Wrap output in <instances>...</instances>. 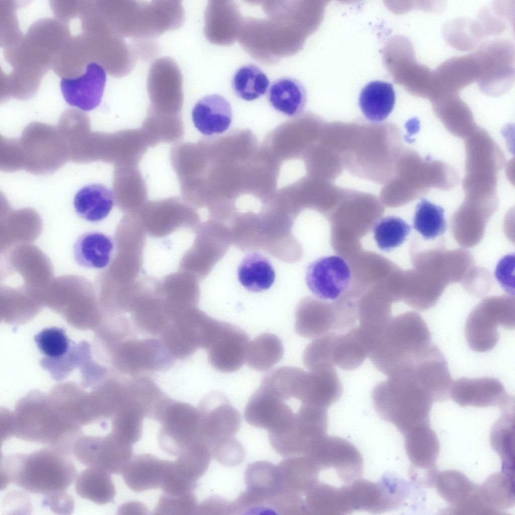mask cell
Segmentation results:
<instances>
[{"instance_id":"1","label":"cell","mask_w":515,"mask_h":515,"mask_svg":"<svg viewBox=\"0 0 515 515\" xmlns=\"http://www.w3.org/2000/svg\"><path fill=\"white\" fill-rule=\"evenodd\" d=\"M1 475L2 488L12 484L44 497L66 491L77 476L70 455L47 446L29 454L4 456Z\"/></svg>"},{"instance_id":"2","label":"cell","mask_w":515,"mask_h":515,"mask_svg":"<svg viewBox=\"0 0 515 515\" xmlns=\"http://www.w3.org/2000/svg\"><path fill=\"white\" fill-rule=\"evenodd\" d=\"M372 391L374 408L381 418L393 424L403 435L418 425L430 423V392L417 378L413 365L388 377Z\"/></svg>"},{"instance_id":"3","label":"cell","mask_w":515,"mask_h":515,"mask_svg":"<svg viewBox=\"0 0 515 515\" xmlns=\"http://www.w3.org/2000/svg\"><path fill=\"white\" fill-rule=\"evenodd\" d=\"M432 345L430 331L421 316L406 312L387 322L370 344L368 357L389 377L415 364Z\"/></svg>"},{"instance_id":"4","label":"cell","mask_w":515,"mask_h":515,"mask_svg":"<svg viewBox=\"0 0 515 515\" xmlns=\"http://www.w3.org/2000/svg\"><path fill=\"white\" fill-rule=\"evenodd\" d=\"M1 422L2 442L15 437L70 456L75 441L82 435L80 425L45 407H22Z\"/></svg>"},{"instance_id":"5","label":"cell","mask_w":515,"mask_h":515,"mask_svg":"<svg viewBox=\"0 0 515 515\" xmlns=\"http://www.w3.org/2000/svg\"><path fill=\"white\" fill-rule=\"evenodd\" d=\"M107 18L121 37L152 38L179 27L184 12L179 1L111 2Z\"/></svg>"},{"instance_id":"6","label":"cell","mask_w":515,"mask_h":515,"mask_svg":"<svg viewBox=\"0 0 515 515\" xmlns=\"http://www.w3.org/2000/svg\"><path fill=\"white\" fill-rule=\"evenodd\" d=\"M514 303L505 299H491L478 305L469 315L465 336L469 347L477 352L492 349L499 338L497 327L514 328Z\"/></svg>"},{"instance_id":"7","label":"cell","mask_w":515,"mask_h":515,"mask_svg":"<svg viewBox=\"0 0 515 515\" xmlns=\"http://www.w3.org/2000/svg\"><path fill=\"white\" fill-rule=\"evenodd\" d=\"M199 419L198 409L191 404L164 398L153 419L161 425L158 435L160 448L177 457L199 438Z\"/></svg>"},{"instance_id":"8","label":"cell","mask_w":515,"mask_h":515,"mask_svg":"<svg viewBox=\"0 0 515 515\" xmlns=\"http://www.w3.org/2000/svg\"><path fill=\"white\" fill-rule=\"evenodd\" d=\"M327 426L326 409L300 403L290 428L269 439L273 448L283 457L307 455L326 435Z\"/></svg>"},{"instance_id":"9","label":"cell","mask_w":515,"mask_h":515,"mask_svg":"<svg viewBox=\"0 0 515 515\" xmlns=\"http://www.w3.org/2000/svg\"><path fill=\"white\" fill-rule=\"evenodd\" d=\"M245 491L231 503L234 512L274 511L282 493L277 466L265 461L248 464L245 474Z\"/></svg>"},{"instance_id":"10","label":"cell","mask_w":515,"mask_h":515,"mask_svg":"<svg viewBox=\"0 0 515 515\" xmlns=\"http://www.w3.org/2000/svg\"><path fill=\"white\" fill-rule=\"evenodd\" d=\"M198 437L210 452L234 438L241 417L223 394L214 392L201 402L199 408Z\"/></svg>"},{"instance_id":"11","label":"cell","mask_w":515,"mask_h":515,"mask_svg":"<svg viewBox=\"0 0 515 515\" xmlns=\"http://www.w3.org/2000/svg\"><path fill=\"white\" fill-rule=\"evenodd\" d=\"M72 454L87 467L122 474L133 456V450L132 445L122 441L111 432L105 436H80L73 445Z\"/></svg>"},{"instance_id":"12","label":"cell","mask_w":515,"mask_h":515,"mask_svg":"<svg viewBox=\"0 0 515 515\" xmlns=\"http://www.w3.org/2000/svg\"><path fill=\"white\" fill-rule=\"evenodd\" d=\"M351 272L346 261L336 255L323 256L308 266L305 281L311 293L322 300H335L348 288Z\"/></svg>"},{"instance_id":"13","label":"cell","mask_w":515,"mask_h":515,"mask_svg":"<svg viewBox=\"0 0 515 515\" xmlns=\"http://www.w3.org/2000/svg\"><path fill=\"white\" fill-rule=\"evenodd\" d=\"M450 397L461 406H498L504 409L514 406V397L507 394L498 379L492 377L461 378L453 382Z\"/></svg>"},{"instance_id":"14","label":"cell","mask_w":515,"mask_h":515,"mask_svg":"<svg viewBox=\"0 0 515 515\" xmlns=\"http://www.w3.org/2000/svg\"><path fill=\"white\" fill-rule=\"evenodd\" d=\"M294 413L286 400L261 386L248 401L244 415L251 425L273 434L282 431L292 419Z\"/></svg>"},{"instance_id":"15","label":"cell","mask_w":515,"mask_h":515,"mask_svg":"<svg viewBox=\"0 0 515 515\" xmlns=\"http://www.w3.org/2000/svg\"><path fill=\"white\" fill-rule=\"evenodd\" d=\"M342 386L334 367L306 372L300 369L295 399L300 403L327 409L341 397Z\"/></svg>"},{"instance_id":"16","label":"cell","mask_w":515,"mask_h":515,"mask_svg":"<svg viewBox=\"0 0 515 515\" xmlns=\"http://www.w3.org/2000/svg\"><path fill=\"white\" fill-rule=\"evenodd\" d=\"M145 233L139 220L135 218H126L119 225L116 245L121 285L131 283L138 276L142 264Z\"/></svg>"},{"instance_id":"17","label":"cell","mask_w":515,"mask_h":515,"mask_svg":"<svg viewBox=\"0 0 515 515\" xmlns=\"http://www.w3.org/2000/svg\"><path fill=\"white\" fill-rule=\"evenodd\" d=\"M106 82V73L100 64H87L85 72L79 76L63 77L60 90L65 102L83 111H90L101 103Z\"/></svg>"},{"instance_id":"18","label":"cell","mask_w":515,"mask_h":515,"mask_svg":"<svg viewBox=\"0 0 515 515\" xmlns=\"http://www.w3.org/2000/svg\"><path fill=\"white\" fill-rule=\"evenodd\" d=\"M250 341L242 329L221 322L218 332L208 349V360L215 369L224 373L238 370L246 362Z\"/></svg>"},{"instance_id":"19","label":"cell","mask_w":515,"mask_h":515,"mask_svg":"<svg viewBox=\"0 0 515 515\" xmlns=\"http://www.w3.org/2000/svg\"><path fill=\"white\" fill-rule=\"evenodd\" d=\"M170 354L158 340H129L120 347L118 362L125 374H133L144 370H156L170 363Z\"/></svg>"},{"instance_id":"20","label":"cell","mask_w":515,"mask_h":515,"mask_svg":"<svg viewBox=\"0 0 515 515\" xmlns=\"http://www.w3.org/2000/svg\"><path fill=\"white\" fill-rule=\"evenodd\" d=\"M295 327L299 335L314 339L347 331L338 307L331 308L319 303L302 304L296 312Z\"/></svg>"},{"instance_id":"21","label":"cell","mask_w":515,"mask_h":515,"mask_svg":"<svg viewBox=\"0 0 515 515\" xmlns=\"http://www.w3.org/2000/svg\"><path fill=\"white\" fill-rule=\"evenodd\" d=\"M224 1H210L205 14V34L211 42L228 45L235 40L242 23L235 5Z\"/></svg>"},{"instance_id":"22","label":"cell","mask_w":515,"mask_h":515,"mask_svg":"<svg viewBox=\"0 0 515 515\" xmlns=\"http://www.w3.org/2000/svg\"><path fill=\"white\" fill-rule=\"evenodd\" d=\"M232 109L224 97L217 94L201 99L192 112L196 128L202 134L211 136L226 131L231 123Z\"/></svg>"},{"instance_id":"23","label":"cell","mask_w":515,"mask_h":515,"mask_svg":"<svg viewBox=\"0 0 515 515\" xmlns=\"http://www.w3.org/2000/svg\"><path fill=\"white\" fill-rule=\"evenodd\" d=\"M115 245V240L110 235L97 231H87L74 243V259L81 267L102 269L112 262Z\"/></svg>"},{"instance_id":"24","label":"cell","mask_w":515,"mask_h":515,"mask_svg":"<svg viewBox=\"0 0 515 515\" xmlns=\"http://www.w3.org/2000/svg\"><path fill=\"white\" fill-rule=\"evenodd\" d=\"M147 91L154 101H180L183 98L182 76L172 59H158L151 65L148 76Z\"/></svg>"},{"instance_id":"25","label":"cell","mask_w":515,"mask_h":515,"mask_svg":"<svg viewBox=\"0 0 515 515\" xmlns=\"http://www.w3.org/2000/svg\"><path fill=\"white\" fill-rule=\"evenodd\" d=\"M168 462L148 453L133 456L122 474L124 481L137 492L160 488Z\"/></svg>"},{"instance_id":"26","label":"cell","mask_w":515,"mask_h":515,"mask_svg":"<svg viewBox=\"0 0 515 515\" xmlns=\"http://www.w3.org/2000/svg\"><path fill=\"white\" fill-rule=\"evenodd\" d=\"M330 357L331 363L347 371L360 367L369 355V349L360 327L342 333H331Z\"/></svg>"},{"instance_id":"27","label":"cell","mask_w":515,"mask_h":515,"mask_svg":"<svg viewBox=\"0 0 515 515\" xmlns=\"http://www.w3.org/2000/svg\"><path fill=\"white\" fill-rule=\"evenodd\" d=\"M161 283L165 307L170 319L187 309L195 307L198 293L194 275L181 271L166 276Z\"/></svg>"},{"instance_id":"28","label":"cell","mask_w":515,"mask_h":515,"mask_svg":"<svg viewBox=\"0 0 515 515\" xmlns=\"http://www.w3.org/2000/svg\"><path fill=\"white\" fill-rule=\"evenodd\" d=\"M114 205L112 191L101 184L87 185L75 195L73 206L76 214L91 222H99L110 213Z\"/></svg>"},{"instance_id":"29","label":"cell","mask_w":515,"mask_h":515,"mask_svg":"<svg viewBox=\"0 0 515 515\" xmlns=\"http://www.w3.org/2000/svg\"><path fill=\"white\" fill-rule=\"evenodd\" d=\"M407 456L419 469L435 467L439 453V443L430 423L415 426L403 435Z\"/></svg>"},{"instance_id":"30","label":"cell","mask_w":515,"mask_h":515,"mask_svg":"<svg viewBox=\"0 0 515 515\" xmlns=\"http://www.w3.org/2000/svg\"><path fill=\"white\" fill-rule=\"evenodd\" d=\"M395 93L392 84L372 81L362 90L359 99L360 108L370 121L378 123L385 120L395 103Z\"/></svg>"},{"instance_id":"31","label":"cell","mask_w":515,"mask_h":515,"mask_svg":"<svg viewBox=\"0 0 515 515\" xmlns=\"http://www.w3.org/2000/svg\"><path fill=\"white\" fill-rule=\"evenodd\" d=\"M514 469L490 476L478 489L479 497L491 514L514 505Z\"/></svg>"},{"instance_id":"32","label":"cell","mask_w":515,"mask_h":515,"mask_svg":"<svg viewBox=\"0 0 515 515\" xmlns=\"http://www.w3.org/2000/svg\"><path fill=\"white\" fill-rule=\"evenodd\" d=\"M268 100L278 112L288 116H295L304 110L307 95L305 89L298 80L291 77L276 80L271 85Z\"/></svg>"},{"instance_id":"33","label":"cell","mask_w":515,"mask_h":515,"mask_svg":"<svg viewBox=\"0 0 515 515\" xmlns=\"http://www.w3.org/2000/svg\"><path fill=\"white\" fill-rule=\"evenodd\" d=\"M111 473L98 468L89 467L77 475L75 490L80 497L99 504L112 502L116 494Z\"/></svg>"},{"instance_id":"34","label":"cell","mask_w":515,"mask_h":515,"mask_svg":"<svg viewBox=\"0 0 515 515\" xmlns=\"http://www.w3.org/2000/svg\"><path fill=\"white\" fill-rule=\"evenodd\" d=\"M238 280L246 290L259 293L270 288L275 280V272L264 255L252 252L245 256L237 270Z\"/></svg>"},{"instance_id":"35","label":"cell","mask_w":515,"mask_h":515,"mask_svg":"<svg viewBox=\"0 0 515 515\" xmlns=\"http://www.w3.org/2000/svg\"><path fill=\"white\" fill-rule=\"evenodd\" d=\"M146 413L136 400L126 397L112 418V433L122 441L134 445L141 438Z\"/></svg>"},{"instance_id":"36","label":"cell","mask_w":515,"mask_h":515,"mask_svg":"<svg viewBox=\"0 0 515 515\" xmlns=\"http://www.w3.org/2000/svg\"><path fill=\"white\" fill-rule=\"evenodd\" d=\"M177 457L171 461L173 469L183 478L195 484L207 470L212 458L208 448L199 438Z\"/></svg>"},{"instance_id":"37","label":"cell","mask_w":515,"mask_h":515,"mask_svg":"<svg viewBox=\"0 0 515 515\" xmlns=\"http://www.w3.org/2000/svg\"><path fill=\"white\" fill-rule=\"evenodd\" d=\"M435 484L438 493L458 511L477 492L478 487L465 475L455 470L438 474Z\"/></svg>"},{"instance_id":"38","label":"cell","mask_w":515,"mask_h":515,"mask_svg":"<svg viewBox=\"0 0 515 515\" xmlns=\"http://www.w3.org/2000/svg\"><path fill=\"white\" fill-rule=\"evenodd\" d=\"M283 354L281 339L274 334L264 333L250 341L246 362L255 371H266L280 361Z\"/></svg>"},{"instance_id":"39","label":"cell","mask_w":515,"mask_h":515,"mask_svg":"<svg viewBox=\"0 0 515 515\" xmlns=\"http://www.w3.org/2000/svg\"><path fill=\"white\" fill-rule=\"evenodd\" d=\"M514 408L502 410V415L490 434L491 446L500 457L503 469H514Z\"/></svg>"},{"instance_id":"40","label":"cell","mask_w":515,"mask_h":515,"mask_svg":"<svg viewBox=\"0 0 515 515\" xmlns=\"http://www.w3.org/2000/svg\"><path fill=\"white\" fill-rule=\"evenodd\" d=\"M269 84L266 74L253 64L240 67L232 80V89L236 96L247 101L254 100L264 95Z\"/></svg>"},{"instance_id":"41","label":"cell","mask_w":515,"mask_h":515,"mask_svg":"<svg viewBox=\"0 0 515 515\" xmlns=\"http://www.w3.org/2000/svg\"><path fill=\"white\" fill-rule=\"evenodd\" d=\"M413 227L426 240L442 235L447 228L444 209L422 199L415 208Z\"/></svg>"},{"instance_id":"42","label":"cell","mask_w":515,"mask_h":515,"mask_svg":"<svg viewBox=\"0 0 515 515\" xmlns=\"http://www.w3.org/2000/svg\"><path fill=\"white\" fill-rule=\"evenodd\" d=\"M410 226L403 219L396 216L381 218L373 227L374 239L378 247L389 252L401 245L409 234Z\"/></svg>"},{"instance_id":"43","label":"cell","mask_w":515,"mask_h":515,"mask_svg":"<svg viewBox=\"0 0 515 515\" xmlns=\"http://www.w3.org/2000/svg\"><path fill=\"white\" fill-rule=\"evenodd\" d=\"M198 504L194 492L181 495L163 493L154 510V514L191 515L197 514Z\"/></svg>"},{"instance_id":"44","label":"cell","mask_w":515,"mask_h":515,"mask_svg":"<svg viewBox=\"0 0 515 515\" xmlns=\"http://www.w3.org/2000/svg\"><path fill=\"white\" fill-rule=\"evenodd\" d=\"M35 340L40 351L51 358L62 356L68 348V338L61 328L44 329L37 334Z\"/></svg>"},{"instance_id":"45","label":"cell","mask_w":515,"mask_h":515,"mask_svg":"<svg viewBox=\"0 0 515 515\" xmlns=\"http://www.w3.org/2000/svg\"><path fill=\"white\" fill-rule=\"evenodd\" d=\"M162 344L170 355L184 358L198 349L189 341L172 323L167 324L161 332Z\"/></svg>"},{"instance_id":"46","label":"cell","mask_w":515,"mask_h":515,"mask_svg":"<svg viewBox=\"0 0 515 515\" xmlns=\"http://www.w3.org/2000/svg\"><path fill=\"white\" fill-rule=\"evenodd\" d=\"M212 458L227 467H236L245 458L244 449L235 438L219 446L211 452Z\"/></svg>"},{"instance_id":"47","label":"cell","mask_w":515,"mask_h":515,"mask_svg":"<svg viewBox=\"0 0 515 515\" xmlns=\"http://www.w3.org/2000/svg\"><path fill=\"white\" fill-rule=\"evenodd\" d=\"M43 503L57 514H71L74 508L73 497L67 491L44 497Z\"/></svg>"},{"instance_id":"48","label":"cell","mask_w":515,"mask_h":515,"mask_svg":"<svg viewBox=\"0 0 515 515\" xmlns=\"http://www.w3.org/2000/svg\"><path fill=\"white\" fill-rule=\"evenodd\" d=\"M226 514L231 513V503L219 496H212L199 505L197 514Z\"/></svg>"},{"instance_id":"49","label":"cell","mask_w":515,"mask_h":515,"mask_svg":"<svg viewBox=\"0 0 515 515\" xmlns=\"http://www.w3.org/2000/svg\"><path fill=\"white\" fill-rule=\"evenodd\" d=\"M510 257H509L507 265L506 257L500 261L496 269V276L502 287L511 293V290L513 291V277L511 276V274L513 275L511 271H513L514 262H510Z\"/></svg>"}]
</instances>
